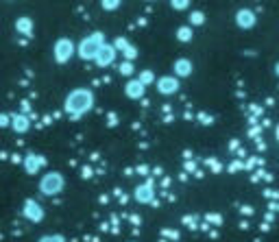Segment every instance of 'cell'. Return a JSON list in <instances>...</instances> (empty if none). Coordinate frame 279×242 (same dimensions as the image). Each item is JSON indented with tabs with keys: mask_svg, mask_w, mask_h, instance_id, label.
<instances>
[{
	"mask_svg": "<svg viewBox=\"0 0 279 242\" xmlns=\"http://www.w3.org/2000/svg\"><path fill=\"white\" fill-rule=\"evenodd\" d=\"M42 164H44L42 157H35V155H29V157H27V171H29V173H35Z\"/></svg>",
	"mask_w": 279,
	"mask_h": 242,
	"instance_id": "2e32d148",
	"label": "cell"
},
{
	"mask_svg": "<svg viewBox=\"0 0 279 242\" xmlns=\"http://www.w3.org/2000/svg\"><path fill=\"white\" fill-rule=\"evenodd\" d=\"M170 7L175 11H183V9H188L190 7V0H170Z\"/></svg>",
	"mask_w": 279,
	"mask_h": 242,
	"instance_id": "ac0fdd59",
	"label": "cell"
},
{
	"mask_svg": "<svg viewBox=\"0 0 279 242\" xmlns=\"http://www.w3.org/2000/svg\"><path fill=\"white\" fill-rule=\"evenodd\" d=\"M116 55H118L116 46L109 44V42H105L103 48L98 51V55H96V59H94V61H96L101 68H107V66H111V63L116 61Z\"/></svg>",
	"mask_w": 279,
	"mask_h": 242,
	"instance_id": "5b68a950",
	"label": "cell"
},
{
	"mask_svg": "<svg viewBox=\"0 0 279 242\" xmlns=\"http://www.w3.org/2000/svg\"><path fill=\"white\" fill-rule=\"evenodd\" d=\"M157 90H159L161 94H175V92L179 90L177 77H161V79L157 81Z\"/></svg>",
	"mask_w": 279,
	"mask_h": 242,
	"instance_id": "ba28073f",
	"label": "cell"
},
{
	"mask_svg": "<svg viewBox=\"0 0 279 242\" xmlns=\"http://www.w3.org/2000/svg\"><path fill=\"white\" fill-rule=\"evenodd\" d=\"M144 90H146V85H142L137 79H131L125 85V94L129 96V99H140V96L144 94Z\"/></svg>",
	"mask_w": 279,
	"mask_h": 242,
	"instance_id": "30bf717a",
	"label": "cell"
},
{
	"mask_svg": "<svg viewBox=\"0 0 279 242\" xmlns=\"http://www.w3.org/2000/svg\"><path fill=\"white\" fill-rule=\"evenodd\" d=\"M24 216H27L29 221H42L44 219V209H42V205L39 203H35V201H27V203H24Z\"/></svg>",
	"mask_w": 279,
	"mask_h": 242,
	"instance_id": "52a82bcc",
	"label": "cell"
},
{
	"mask_svg": "<svg viewBox=\"0 0 279 242\" xmlns=\"http://www.w3.org/2000/svg\"><path fill=\"white\" fill-rule=\"evenodd\" d=\"M153 72L151 70H144V72H140V77H137V81H140V83H142V85H149V83H153Z\"/></svg>",
	"mask_w": 279,
	"mask_h": 242,
	"instance_id": "d6986e66",
	"label": "cell"
},
{
	"mask_svg": "<svg viewBox=\"0 0 279 242\" xmlns=\"http://www.w3.org/2000/svg\"><path fill=\"white\" fill-rule=\"evenodd\" d=\"M15 31L22 35H33V20L29 15H22V18L15 20Z\"/></svg>",
	"mask_w": 279,
	"mask_h": 242,
	"instance_id": "7c38bea8",
	"label": "cell"
},
{
	"mask_svg": "<svg viewBox=\"0 0 279 242\" xmlns=\"http://www.w3.org/2000/svg\"><path fill=\"white\" fill-rule=\"evenodd\" d=\"M192 27H179L177 29V39H179V42H190V39H192Z\"/></svg>",
	"mask_w": 279,
	"mask_h": 242,
	"instance_id": "9a60e30c",
	"label": "cell"
},
{
	"mask_svg": "<svg viewBox=\"0 0 279 242\" xmlns=\"http://www.w3.org/2000/svg\"><path fill=\"white\" fill-rule=\"evenodd\" d=\"M149 3H153V0H149Z\"/></svg>",
	"mask_w": 279,
	"mask_h": 242,
	"instance_id": "d4e9b609",
	"label": "cell"
},
{
	"mask_svg": "<svg viewBox=\"0 0 279 242\" xmlns=\"http://www.w3.org/2000/svg\"><path fill=\"white\" fill-rule=\"evenodd\" d=\"M118 70H120V75H133V63H131V61H122Z\"/></svg>",
	"mask_w": 279,
	"mask_h": 242,
	"instance_id": "44dd1931",
	"label": "cell"
},
{
	"mask_svg": "<svg viewBox=\"0 0 279 242\" xmlns=\"http://www.w3.org/2000/svg\"><path fill=\"white\" fill-rule=\"evenodd\" d=\"M135 199L140 201V203H149V201L153 199L151 185H142V188H137V190H135Z\"/></svg>",
	"mask_w": 279,
	"mask_h": 242,
	"instance_id": "4fadbf2b",
	"label": "cell"
},
{
	"mask_svg": "<svg viewBox=\"0 0 279 242\" xmlns=\"http://www.w3.org/2000/svg\"><path fill=\"white\" fill-rule=\"evenodd\" d=\"M277 75H279V63H277Z\"/></svg>",
	"mask_w": 279,
	"mask_h": 242,
	"instance_id": "cb8c5ba5",
	"label": "cell"
},
{
	"mask_svg": "<svg viewBox=\"0 0 279 242\" xmlns=\"http://www.w3.org/2000/svg\"><path fill=\"white\" fill-rule=\"evenodd\" d=\"M113 46H116V51H122V55L127 57V61H133L135 59V46H131L127 39H122V37H118L116 42H113Z\"/></svg>",
	"mask_w": 279,
	"mask_h": 242,
	"instance_id": "9c48e42d",
	"label": "cell"
},
{
	"mask_svg": "<svg viewBox=\"0 0 279 242\" xmlns=\"http://www.w3.org/2000/svg\"><path fill=\"white\" fill-rule=\"evenodd\" d=\"M39 190H42L46 197L59 195L63 190V177L59 173H46L42 177V181H39Z\"/></svg>",
	"mask_w": 279,
	"mask_h": 242,
	"instance_id": "277c9868",
	"label": "cell"
},
{
	"mask_svg": "<svg viewBox=\"0 0 279 242\" xmlns=\"http://www.w3.org/2000/svg\"><path fill=\"white\" fill-rule=\"evenodd\" d=\"M94 105V94L89 90H72L68 94V99H65V111H68L70 116H83L85 111L92 109Z\"/></svg>",
	"mask_w": 279,
	"mask_h": 242,
	"instance_id": "6da1fadb",
	"label": "cell"
},
{
	"mask_svg": "<svg viewBox=\"0 0 279 242\" xmlns=\"http://www.w3.org/2000/svg\"><path fill=\"white\" fill-rule=\"evenodd\" d=\"M9 120H7V116H0V125H7Z\"/></svg>",
	"mask_w": 279,
	"mask_h": 242,
	"instance_id": "603a6c76",
	"label": "cell"
},
{
	"mask_svg": "<svg viewBox=\"0 0 279 242\" xmlns=\"http://www.w3.org/2000/svg\"><path fill=\"white\" fill-rule=\"evenodd\" d=\"M120 5H122V0H101V7L105 11H116Z\"/></svg>",
	"mask_w": 279,
	"mask_h": 242,
	"instance_id": "e0dca14e",
	"label": "cell"
},
{
	"mask_svg": "<svg viewBox=\"0 0 279 242\" xmlns=\"http://www.w3.org/2000/svg\"><path fill=\"white\" fill-rule=\"evenodd\" d=\"M175 75L177 77H190L192 75V61L185 59V57L177 59L175 61Z\"/></svg>",
	"mask_w": 279,
	"mask_h": 242,
	"instance_id": "8fae6325",
	"label": "cell"
},
{
	"mask_svg": "<svg viewBox=\"0 0 279 242\" xmlns=\"http://www.w3.org/2000/svg\"><path fill=\"white\" fill-rule=\"evenodd\" d=\"M203 22H205V15L201 11H192L190 13V24H192V27H199V24H203Z\"/></svg>",
	"mask_w": 279,
	"mask_h": 242,
	"instance_id": "ffe728a7",
	"label": "cell"
},
{
	"mask_svg": "<svg viewBox=\"0 0 279 242\" xmlns=\"http://www.w3.org/2000/svg\"><path fill=\"white\" fill-rule=\"evenodd\" d=\"M39 242H63V236H44Z\"/></svg>",
	"mask_w": 279,
	"mask_h": 242,
	"instance_id": "7402d4cb",
	"label": "cell"
},
{
	"mask_svg": "<svg viewBox=\"0 0 279 242\" xmlns=\"http://www.w3.org/2000/svg\"><path fill=\"white\" fill-rule=\"evenodd\" d=\"M103 44H105V35L96 31V33L87 35L85 39H81V44L77 46V55L81 59H85V61H94L98 51L103 48Z\"/></svg>",
	"mask_w": 279,
	"mask_h": 242,
	"instance_id": "7a4b0ae2",
	"label": "cell"
},
{
	"mask_svg": "<svg viewBox=\"0 0 279 242\" xmlns=\"http://www.w3.org/2000/svg\"><path fill=\"white\" fill-rule=\"evenodd\" d=\"M255 22H258V18H255V13H253L251 9H240L236 13V24L240 29H253V27H255Z\"/></svg>",
	"mask_w": 279,
	"mask_h": 242,
	"instance_id": "8992f818",
	"label": "cell"
},
{
	"mask_svg": "<svg viewBox=\"0 0 279 242\" xmlns=\"http://www.w3.org/2000/svg\"><path fill=\"white\" fill-rule=\"evenodd\" d=\"M11 127L15 129V131H20V133H24L29 129V120L24 118V116H13L11 118Z\"/></svg>",
	"mask_w": 279,
	"mask_h": 242,
	"instance_id": "5bb4252c",
	"label": "cell"
},
{
	"mask_svg": "<svg viewBox=\"0 0 279 242\" xmlns=\"http://www.w3.org/2000/svg\"><path fill=\"white\" fill-rule=\"evenodd\" d=\"M75 53H77V46H75V42H72V39H68V37H59V39L55 42V46H53V57H55L57 63L70 61Z\"/></svg>",
	"mask_w": 279,
	"mask_h": 242,
	"instance_id": "3957f363",
	"label": "cell"
}]
</instances>
